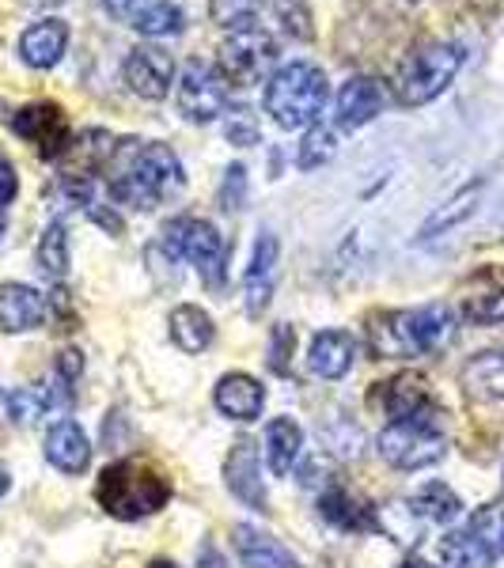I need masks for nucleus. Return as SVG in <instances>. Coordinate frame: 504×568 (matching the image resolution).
Wrapping results in <instances>:
<instances>
[{
    "instance_id": "nucleus-4",
    "label": "nucleus",
    "mask_w": 504,
    "mask_h": 568,
    "mask_svg": "<svg viewBox=\"0 0 504 568\" xmlns=\"http://www.w3.org/2000/svg\"><path fill=\"white\" fill-rule=\"evenodd\" d=\"M95 497L114 519H144L171 500V485L144 463H114L99 474Z\"/></svg>"
},
{
    "instance_id": "nucleus-47",
    "label": "nucleus",
    "mask_w": 504,
    "mask_h": 568,
    "mask_svg": "<svg viewBox=\"0 0 504 568\" xmlns=\"http://www.w3.org/2000/svg\"><path fill=\"white\" fill-rule=\"evenodd\" d=\"M402 568H433V565H425V561H406Z\"/></svg>"
},
{
    "instance_id": "nucleus-9",
    "label": "nucleus",
    "mask_w": 504,
    "mask_h": 568,
    "mask_svg": "<svg viewBox=\"0 0 504 568\" xmlns=\"http://www.w3.org/2000/svg\"><path fill=\"white\" fill-rule=\"evenodd\" d=\"M8 130L39 149L42 160H61L72 144L69 118L58 103H27L8 118Z\"/></svg>"
},
{
    "instance_id": "nucleus-27",
    "label": "nucleus",
    "mask_w": 504,
    "mask_h": 568,
    "mask_svg": "<svg viewBox=\"0 0 504 568\" xmlns=\"http://www.w3.org/2000/svg\"><path fill=\"white\" fill-rule=\"evenodd\" d=\"M213 337H216V326H213V318H209V311H201L194 304H182L171 311V342H175L182 353L209 349Z\"/></svg>"
},
{
    "instance_id": "nucleus-45",
    "label": "nucleus",
    "mask_w": 504,
    "mask_h": 568,
    "mask_svg": "<svg viewBox=\"0 0 504 568\" xmlns=\"http://www.w3.org/2000/svg\"><path fill=\"white\" fill-rule=\"evenodd\" d=\"M149 568H179L175 561H163V557H160V561H152Z\"/></svg>"
},
{
    "instance_id": "nucleus-3",
    "label": "nucleus",
    "mask_w": 504,
    "mask_h": 568,
    "mask_svg": "<svg viewBox=\"0 0 504 568\" xmlns=\"http://www.w3.org/2000/svg\"><path fill=\"white\" fill-rule=\"evenodd\" d=\"M466 53L460 42L429 39L406 53V61L395 72V99L402 106H425L436 95H444L447 84L460 77Z\"/></svg>"
},
{
    "instance_id": "nucleus-8",
    "label": "nucleus",
    "mask_w": 504,
    "mask_h": 568,
    "mask_svg": "<svg viewBox=\"0 0 504 568\" xmlns=\"http://www.w3.org/2000/svg\"><path fill=\"white\" fill-rule=\"evenodd\" d=\"M372 406L383 409L391 420H440L433 387L421 372H399L391 379L375 383Z\"/></svg>"
},
{
    "instance_id": "nucleus-26",
    "label": "nucleus",
    "mask_w": 504,
    "mask_h": 568,
    "mask_svg": "<svg viewBox=\"0 0 504 568\" xmlns=\"http://www.w3.org/2000/svg\"><path fill=\"white\" fill-rule=\"evenodd\" d=\"M463 387L478 402H504V353H478L463 364Z\"/></svg>"
},
{
    "instance_id": "nucleus-7",
    "label": "nucleus",
    "mask_w": 504,
    "mask_h": 568,
    "mask_svg": "<svg viewBox=\"0 0 504 568\" xmlns=\"http://www.w3.org/2000/svg\"><path fill=\"white\" fill-rule=\"evenodd\" d=\"M278 61V42L270 31H262L259 23L232 31L216 50V72L224 77V84L235 88H251L270 72V65Z\"/></svg>"
},
{
    "instance_id": "nucleus-46",
    "label": "nucleus",
    "mask_w": 504,
    "mask_h": 568,
    "mask_svg": "<svg viewBox=\"0 0 504 568\" xmlns=\"http://www.w3.org/2000/svg\"><path fill=\"white\" fill-rule=\"evenodd\" d=\"M31 4H39V8H50V4H61V0H31Z\"/></svg>"
},
{
    "instance_id": "nucleus-5",
    "label": "nucleus",
    "mask_w": 504,
    "mask_h": 568,
    "mask_svg": "<svg viewBox=\"0 0 504 568\" xmlns=\"http://www.w3.org/2000/svg\"><path fill=\"white\" fill-rule=\"evenodd\" d=\"M163 251L171 258H187L190 265H198L201 281L209 288H220L224 281V265H228V243L209 220L194 216H179L163 227Z\"/></svg>"
},
{
    "instance_id": "nucleus-29",
    "label": "nucleus",
    "mask_w": 504,
    "mask_h": 568,
    "mask_svg": "<svg viewBox=\"0 0 504 568\" xmlns=\"http://www.w3.org/2000/svg\"><path fill=\"white\" fill-rule=\"evenodd\" d=\"M497 557L485 549L471 530H455L440 542V565L444 568H490Z\"/></svg>"
},
{
    "instance_id": "nucleus-44",
    "label": "nucleus",
    "mask_w": 504,
    "mask_h": 568,
    "mask_svg": "<svg viewBox=\"0 0 504 568\" xmlns=\"http://www.w3.org/2000/svg\"><path fill=\"white\" fill-rule=\"evenodd\" d=\"M201 557H205V568H224V561H220V557H216V549L213 546H201Z\"/></svg>"
},
{
    "instance_id": "nucleus-6",
    "label": "nucleus",
    "mask_w": 504,
    "mask_h": 568,
    "mask_svg": "<svg viewBox=\"0 0 504 568\" xmlns=\"http://www.w3.org/2000/svg\"><path fill=\"white\" fill-rule=\"evenodd\" d=\"M375 447H380V459L395 470H425L447 455V436L440 420H391Z\"/></svg>"
},
{
    "instance_id": "nucleus-39",
    "label": "nucleus",
    "mask_w": 504,
    "mask_h": 568,
    "mask_svg": "<svg viewBox=\"0 0 504 568\" xmlns=\"http://www.w3.org/2000/svg\"><path fill=\"white\" fill-rule=\"evenodd\" d=\"M220 209L224 213H235V209H243V201H246V168L243 163H232V168L224 171V182H220Z\"/></svg>"
},
{
    "instance_id": "nucleus-37",
    "label": "nucleus",
    "mask_w": 504,
    "mask_h": 568,
    "mask_svg": "<svg viewBox=\"0 0 504 568\" xmlns=\"http://www.w3.org/2000/svg\"><path fill=\"white\" fill-rule=\"evenodd\" d=\"M224 133L232 144H259V118L251 114L246 106H232L224 110Z\"/></svg>"
},
{
    "instance_id": "nucleus-33",
    "label": "nucleus",
    "mask_w": 504,
    "mask_h": 568,
    "mask_svg": "<svg viewBox=\"0 0 504 568\" xmlns=\"http://www.w3.org/2000/svg\"><path fill=\"white\" fill-rule=\"evenodd\" d=\"M337 152V136L334 130H326V125H308L304 141H300V152H296V168L300 171H319L323 163L334 160Z\"/></svg>"
},
{
    "instance_id": "nucleus-17",
    "label": "nucleus",
    "mask_w": 504,
    "mask_h": 568,
    "mask_svg": "<svg viewBox=\"0 0 504 568\" xmlns=\"http://www.w3.org/2000/svg\"><path fill=\"white\" fill-rule=\"evenodd\" d=\"M213 402H216V409L224 417H232V420H254V417L262 414V406H265V390H262V383L254 379V375L232 372V375H224V379L216 383Z\"/></svg>"
},
{
    "instance_id": "nucleus-41",
    "label": "nucleus",
    "mask_w": 504,
    "mask_h": 568,
    "mask_svg": "<svg viewBox=\"0 0 504 568\" xmlns=\"http://www.w3.org/2000/svg\"><path fill=\"white\" fill-rule=\"evenodd\" d=\"M80 372H84V356L77 349H65L58 356V387H61V402H72V383H80Z\"/></svg>"
},
{
    "instance_id": "nucleus-34",
    "label": "nucleus",
    "mask_w": 504,
    "mask_h": 568,
    "mask_svg": "<svg viewBox=\"0 0 504 568\" xmlns=\"http://www.w3.org/2000/svg\"><path fill=\"white\" fill-rule=\"evenodd\" d=\"M471 535L490 549L493 557L504 554V500L497 504H485V508L474 511L471 519Z\"/></svg>"
},
{
    "instance_id": "nucleus-36",
    "label": "nucleus",
    "mask_w": 504,
    "mask_h": 568,
    "mask_svg": "<svg viewBox=\"0 0 504 568\" xmlns=\"http://www.w3.org/2000/svg\"><path fill=\"white\" fill-rule=\"evenodd\" d=\"M46 406H50V394H42V390L20 387L8 394V414H12L16 425H34V420L46 414Z\"/></svg>"
},
{
    "instance_id": "nucleus-20",
    "label": "nucleus",
    "mask_w": 504,
    "mask_h": 568,
    "mask_svg": "<svg viewBox=\"0 0 504 568\" xmlns=\"http://www.w3.org/2000/svg\"><path fill=\"white\" fill-rule=\"evenodd\" d=\"M61 182H65V194L77 201L99 227H107L110 235H122V216H118L114 205H110V190L103 179L99 175H61Z\"/></svg>"
},
{
    "instance_id": "nucleus-22",
    "label": "nucleus",
    "mask_w": 504,
    "mask_h": 568,
    "mask_svg": "<svg viewBox=\"0 0 504 568\" xmlns=\"http://www.w3.org/2000/svg\"><path fill=\"white\" fill-rule=\"evenodd\" d=\"M353 356H356L353 334H345V329H323V334H315V342H311L308 368L315 375H323V379H342V375L353 368Z\"/></svg>"
},
{
    "instance_id": "nucleus-25",
    "label": "nucleus",
    "mask_w": 504,
    "mask_h": 568,
    "mask_svg": "<svg viewBox=\"0 0 504 568\" xmlns=\"http://www.w3.org/2000/svg\"><path fill=\"white\" fill-rule=\"evenodd\" d=\"M482 190H485V182H466L460 194L447 197V205H444V209H436V213L429 216L425 224H421V235H417V240H421V243H429V240H436V235H447L455 224H463V220H471V216H474V209H478V201H482Z\"/></svg>"
},
{
    "instance_id": "nucleus-28",
    "label": "nucleus",
    "mask_w": 504,
    "mask_h": 568,
    "mask_svg": "<svg viewBox=\"0 0 504 568\" xmlns=\"http://www.w3.org/2000/svg\"><path fill=\"white\" fill-rule=\"evenodd\" d=\"M414 323H417V337H421V349L425 353H440L444 345H452L455 337V311L447 304H429L414 311Z\"/></svg>"
},
{
    "instance_id": "nucleus-1",
    "label": "nucleus",
    "mask_w": 504,
    "mask_h": 568,
    "mask_svg": "<svg viewBox=\"0 0 504 568\" xmlns=\"http://www.w3.org/2000/svg\"><path fill=\"white\" fill-rule=\"evenodd\" d=\"M103 182L114 205L155 209L182 190V163L160 141H122L110 152Z\"/></svg>"
},
{
    "instance_id": "nucleus-38",
    "label": "nucleus",
    "mask_w": 504,
    "mask_h": 568,
    "mask_svg": "<svg viewBox=\"0 0 504 568\" xmlns=\"http://www.w3.org/2000/svg\"><path fill=\"white\" fill-rule=\"evenodd\" d=\"M278 8V20L285 23V31L292 39H311V12H308V0H273Z\"/></svg>"
},
{
    "instance_id": "nucleus-23",
    "label": "nucleus",
    "mask_w": 504,
    "mask_h": 568,
    "mask_svg": "<svg viewBox=\"0 0 504 568\" xmlns=\"http://www.w3.org/2000/svg\"><path fill=\"white\" fill-rule=\"evenodd\" d=\"M319 516H323L326 524H334L337 530H353V535H364V530H380V519H375V511L361 497H353V493H345V489L323 493V497H319Z\"/></svg>"
},
{
    "instance_id": "nucleus-24",
    "label": "nucleus",
    "mask_w": 504,
    "mask_h": 568,
    "mask_svg": "<svg viewBox=\"0 0 504 568\" xmlns=\"http://www.w3.org/2000/svg\"><path fill=\"white\" fill-rule=\"evenodd\" d=\"M300 447H304V433L292 417H273L270 428H265V459H270V470L278 478L292 474V466L300 459Z\"/></svg>"
},
{
    "instance_id": "nucleus-48",
    "label": "nucleus",
    "mask_w": 504,
    "mask_h": 568,
    "mask_svg": "<svg viewBox=\"0 0 504 568\" xmlns=\"http://www.w3.org/2000/svg\"><path fill=\"white\" fill-rule=\"evenodd\" d=\"M4 493H8V478L0 474V497H4Z\"/></svg>"
},
{
    "instance_id": "nucleus-43",
    "label": "nucleus",
    "mask_w": 504,
    "mask_h": 568,
    "mask_svg": "<svg viewBox=\"0 0 504 568\" xmlns=\"http://www.w3.org/2000/svg\"><path fill=\"white\" fill-rule=\"evenodd\" d=\"M99 4H103V12L110 20H133V12H137V0H99Z\"/></svg>"
},
{
    "instance_id": "nucleus-32",
    "label": "nucleus",
    "mask_w": 504,
    "mask_h": 568,
    "mask_svg": "<svg viewBox=\"0 0 504 568\" xmlns=\"http://www.w3.org/2000/svg\"><path fill=\"white\" fill-rule=\"evenodd\" d=\"M39 270L50 281H61L69 273V232L61 220H53L39 240Z\"/></svg>"
},
{
    "instance_id": "nucleus-12",
    "label": "nucleus",
    "mask_w": 504,
    "mask_h": 568,
    "mask_svg": "<svg viewBox=\"0 0 504 568\" xmlns=\"http://www.w3.org/2000/svg\"><path fill=\"white\" fill-rule=\"evenodd\" d=\"M369 349L380 361H402V356H425L414 311H383L369 318Z\"/></svg>"
},
{
    "instance_id": "nucleus-21",
    "label": "nucleus",
    "mask_w": 504,
    "mask_h": 568,
    "mask_svg": "<svg viewBox=\"0 0 504 568\" xmlns=\"http://www.w3.org/2000/svg\"><path fill=\"white\" fill-rule=\"evenodd\" d=\"M232 535H235L232 542H235V554H240L243 568H300L296 557H292L278 538L265 535L259 527L240 524Z\"/></svg>"
},
{
    "instance_id": "nucleus-42",
    "label": "nucleus",
    "mask_w": 504,
    "mask_h": 568,
    "mask_svg": "<svg viewBox=\"0 0 504 568\" xmlns=\"http://www.w3.org/2000/svg\"><path fill=\"white\" fill-rule=\"evenodd\" d=\"M16 190H20V179H16V168L8 163V155L0 152V209L8 205V201L16 197Z\"/></svg>"
},
{
    "instance_id": "nucleus-15",
    "label": "nucleus",
    "mask_w": 504,
    "mask_h": 568,
    "mask_svg": "<svg viewBox=\"0 0 504 568\" xmlns=\"http://www.w3.org/2000/svg\"><path fill=\"white\" fill-rule=\"evenodd\" d=\"M224 478H228V489L232 497H240L246 508L254 511H265V489H262V478H259V447L251 439H240L232 447L224 463Z\"/></svg>"
},
{
    "instance_id": "nucleus-10",
    "label": "nucleus",
    "mask_w": 504,
    "mask_h": 568,
    "mask_svg": "<svg viewBox=\"0 0 504 568\" xmlns=\"http://www.w3.org/2000/svg\"><path fill=\"white\" fill-rule=\"evenodd\" d=\"M175 103L187 122H198V125L213 122V118H220L228 110L224 77H220L213 65H205V61H190V65L182 69Z\"/></svg>"
},
{
    "instance_id": "nucleus-31",
    "label": "nucleus",
    "mask_w": 504,
    "mask_h": 568,
    "mask_svg": "<svg viewBox=\"0 0 504 568\" xmlns=\"http://www.w3.org/2000/svg\"><path fill=\"white\" fill-rule=\"evenodd\" d=\"M460 508H463L460 497H455L444 481L421 485L417 497H414V511L421 519H429V524H452V519L460 516Z\"/></svg>"
},
{
    "instance_id": "nucleus-13",
    "label": "nucleus",
    "mask_w": 504,
    "mask_h": 568,
    "mask_svg": "<svg viewBox=\"0 0 504 568\" xmlns=\"http://www.w3.org/2000/svg\"><path fill=\"white\" fill-rule=\"evenodd\" d=\"M278 254L281 243L273 232H262L259 243H254L251 265H246V277H243V296H246V315L259 318L265 307H270L273 296V284H278Z\"/></svg>"
},
{
    "instance_id": "nucleus-40",
    "label": "nucleus",
    "mask_w": 504,
    "mask_h": 568,
    "mask_svg": "<svg viewBox=\"0 0 504 568\" xmlns=\"http://www.w3.org/2000/svg\"><path fill=\"white\" fill-rule=\"evenodd\" d=\"M292 349H296V329L292 326H273V334H270V368L278 372V375H289V356Z\"/></svg>"
},
{
    "instance_id": "nucleus-14",
    "label": "nucleus",
    "mask_w": 504,
    "mask_h": 568,
    "mask_svg": "<svg viewBox=\"0 0 504 568\" xmlns=\"http://www.w3.org/2000/svg\"><path fill=\"white\" fill-rule=\"evenodd\" d=\"M387 103V88L375 77H350L337 91V125L342 130H361Z\"/></svg>"
},
{
    "instance_id": "nucleus-16",
    "label": "nucleus",
    "mask_w": 504,
    "mask_h": 568,
    "mask_svg": "<svg viewBox=\"0 0 504 568\" xmlns=\"http://www.w3.org/2000/svg\"><path fill=\"white\" fill-rule=\"evenodd\" d=\"M46 318V296L31 284H0V329L27 334Z\"/></svg>"
},
{
    "instance_id": "nucleus-2",
    "label": "nucleus",
    "mask_w": 504,
    "mask_h": 568,
    "mask_svg": "<svg viewBox=\"0 0 504 568\" xmlns=\"http://www.w3.org/2000/svg\"><path fill=\"white\" fill-rule=\"evenodd\" d=\"M326 77L319 65L311 61H292V65H281L265 80V114L281 125V130H308V125L319 122L326 106Z\"/></svg>"
},
{
    "instance_id": "nucleus-35",
    "label": "nucleus",
    "mask_w": 504,
    "mask_h": 568,
    "mask_svg": "<svg viewBox=\"0 0 504 568\" xmlns=\"http://www.w3.org/2000/svg\"><path fill=\"white\" fill-rule=\"evenodd\" d=\"M209 16L228 31H243L259 23V0H209Z\"/></svg>"
},
{
    "instance_id": "nucleus-49",
    "label": "nucleus",
    "mask_w": 504,
    "mask_h": 568,
    "mask_svg": "<svg viewBox=\"0 0 504 568\" xmlns=\"http://www.w3.org/2000/svg\"><path fill=\"white\" fill-rule=\"evenodd\" d=\"M0 232H4V220H0Z\"/></svg>"
},
{
    "instance_id": "nucleus-11",
    "label": "nucleus",
    "mask_w": 504,
    "mask_h": 568,
    "mask_svg": "<svg viewBox=\"0 0 504 568\" xmlns=\"http://www.w3.org/2000/svg\"><path fill=\"white\" fill-rule=\"evenodd\" d=\"M122 77L133 95L168 99L171 84H175V61H171V53L160 50V45H133V50L125 53Z\"/></svg>"
},
{
    "instance_id": "nucleus-18",
    "label": "nucleus",
    "mask_w": 504,
    "mask_h": 568,
    "mask_svg": "<svg viewBox=\"0 0 504 568\" xmlns=\"http://www.w3.org/2000/svg\"><path fill=\"white\" fill-rule=\"evenodd\" d=\"M69 50V27L61 20H39L23 31L20 39V58L31 69H53L61 61V53Z\"/></svg>"
},
{
    "instance_id": "nucleus-30",
    "label": "nucleus",
    "mask_w": 504,
    "mask_h": 568,
    "mask_svg": "<svg viewBox=\"0 0 504 568\" xmlns=\"http://www.w3.org/2000/svg\"><path fill=\"white\" fill-rule=\"evenodd\" d=\"M182 23H187V16H182V8L175 0H155V4H144L133 12V27H137V34H144V39L179 34Z\"/></svg>"
},
{
    "instance_id": "nucleus-19",
    "label": "nucleus",
    "mask_w": 504,
    "mask_h": 568,
    "mask_svg": "<svg viewBox=\"0 0 504 568\" xmlns=\"http://www.w3.org/2000/svg\"><path fill=\"white\" fill-rule=\"evenodd\" d=\"M46 459L58 466L61 474H84L91 463V444L84 428L77 420H58V425L46 433Z\"/></svg>"
}]
</instances>
